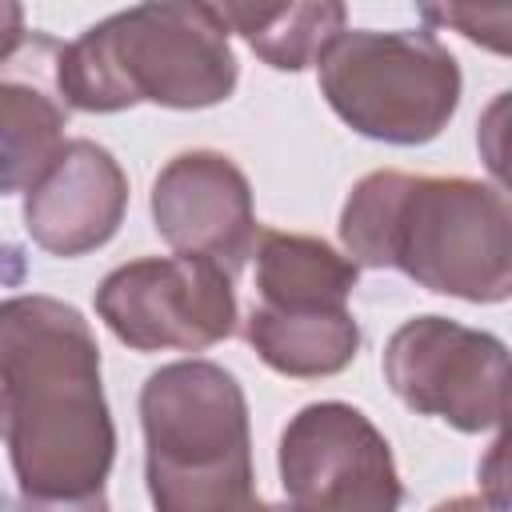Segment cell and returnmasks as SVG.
<instances>
[{
	"label": "cell",
	"mask_w": 512,
	"mask_h": 512,
	"mask_svg": "<svg viewBox=\"0 0 512 512\" xmlns=\"http://www.w3.org/2000/svg\"><path fill=\"white\" fill-rule=\"evenodd\" d=\"M0 440L20 496L104 492L116 428L100 388V348L88 320L64 300H0Z\"/></svg>",
	"instance_id": "1"
},
{
	"label": "cell",
	"mask_w": 512,
	"mask_h": 512,
	"mask_svg": "<svg viewBox=\"0 0 512 512\" xmlns=\"http://www.w3.org/2000/svg\"><path fill=\"white\" fill-rule=\"evenodd\" d=\"M340 240L356 268H396L440 296L500 304L512 292V212L496 184L368 172L344 200Z\"/></svg>",
	"instance_id": "2"
},
{
	"label": "cell",
	"mask_w": 512,
	"mask_h": 512,
	"mask_svg": "<svg viewBox=\"0 0 512 512\" xmlns=\"http://www.w3.org/2000/svg\"><path fill=\"white\" fill-rule=\"evenodd\" d=\"M240 76L216 4H136L60 44L56 88L68 108H212Z\"/></svg>",
	"instance_id": "3"
},
{
	"label": "cell",
	"mask_w": 512,
	"mask_h": 512,
	"mask_svg": "<svg viewBox=\"0 0 512 512\" xmlns=\"http://www.w3.org/2000/svg\"><path fill=\"white\" fill-rule=\"evenodd\" d=\"M144 480L156 512H252V432L240 380L212 360H176L140 388Z\"/></svg>",
	"instance_id": "4"
},
{
	"label": "cell",
	"mask_w": 512,
	"mask_h": 512,
	"mask_svg": "<svg viewBox=\"0 0 512 512\" xmlns=\"http://www.w3.org/2000/svg\"><path fill=\"white\" fill-rule=\"evenodd\" d=\"M328 108L380 144L436 140L460 104V64L436 32H340L316 60Z\"/></svg>",
	"instance_id": "5"
},
{
	"label": "cell",
	"mask_w": 512,
	"mask_h": 512,
	"mask_svg": "<svg viewBox=\"0 0 512 512\" xmlns=\"http://www.w3.org/2000/svg\"><path fill=\"white\" fill-rule=\"evenodd\" d=\"M388 388L420 416L456 432H492L508 416V348L448 316L404 320L384 348Z\"/></svg>",
	"instance_id": "6"
},
{
	"label": "cell",
	"mask_w": 512,
	"mask_h": 512,
	"mask_svg": "<svg viewBox=\"0 0 512 512\" xmlns=\"http://www.w3.org/2000/svg\"><path fill=\"white\" fill-rule=\"evenodd\" d=\"M108 332L136 352H204L236 332L232 276L204 256H144L96 288Z\"/></svg>",
	"instance_id": "7"
},
{
	"label": "cell",
	"mask_w": 512,
	"mask_h": 512,
	"mask_svg": "<svg viewBox=\"0 0 512 512\" xmlns=\"http://www.w3.org/2000/svg\"><path fill=\"white\" fill-rule=\"evenodd\" d=\"M280 484L300 512H400L404 484L380 428L344 400L304 404L280 432Z\"/></svg>",
	"instance_id": "8"
},
{
	"label": "cell",
	"mask_w": 512,
	"mask_h": 512,
	"mask_svg": "<svg viewBox=\"0 0 512 512\" xmlns=\"http://www.w3.org/2000/svg\"><path fill=\"white\" fill-rule=\"evenodd\" d=\"M156 232L180 256H204L236 276L256 248V208L248 176L208 148L172 156L152 184Z\"/></svg>",
	"instance_id": "9"
},
{
	"label": "cell",
	"mask_w": 512,
	"mask_h": 512,
	"mask_svg": "<svg viewBox=\"0 0 512 512\" xmlns=\"http://www.w3.org/2000/svg\"><path fill=\"white\" fill-rule=\"evenodd\" d=\"M128 212V176L96 140H68L24 192V228L52 256H84L108 244Z\"/></svg>",
	"instance_id": "10"
},
{
	"label": "cell",
	"mask_w": 512,
	"mask_h": 512,
	"mask_svg": "<svg viewBox=\"0 0 512 512\" xmlns=\"http://www.w3.org/2000/svg\"><path fill=\"white\" fill-rule=\"evenodd\" d=\"M56 56L60 44L32 32L0 64V196L28 192L68 144L72 108L56 88Z\"/></svg>",
	"instance_id": "11"
},
{
	"label": "cell",
	"mask_w": 512,
	"mask_h": 512,
	"mask_svg": "<svg viewBox=\"0 0 512 512\" xmlns=\"http://www.w3.org/2000/svg\"><path fill=\"white\" fill-rule=\"evenodd\" d=\"M256 288L264 308H348L360 268L328 240L304 232L260 228L256 232Z\"/></svg>",
	"instance_id": "12"
},
{
	"label": "cell",
	"mask_w": 512,
	"mask_h": 512,
	"mask_svg": "<svg viewBox=\"0 0 512 512\" xmlns=\"http://www.w3.org/2000/svg\"><path fill=\"white\" fill-rule=\"evenodd\" d=\"M244 340L280 376L316 380L344 372L360 352V324L348 308H264L256 304L244 320Z\"/></svg>",
	"instance_id": "13"
},
{
	"label": "cell",
	"mask_w": 512,
	"mask_h": 512,
	"mask_svg": "<svg viewBox=\"0 0 512 512\" xmlns=\"http://www.w3.org/2000/svg\"><path fill=\"white\" fill-rule=\"evenodd\" d=\"M228 32L244 36L248 48L276 72H300L344 32V4H216Z\"/></svg>",
	"instance_id": "14"
},
{
	"label": "cell",
	"mask_w": 512,
	"mask_h": 512,
	"mask_svg": "<svg viewBox=\"0 0 512 512\" xmlns=\"http://www.w3.org/2000/svg\"><path fill=\"white\" fill-rule=\"evenodd\" d=\"M420 16L428 24H444L464 32L468 40L492 48V52H508V24H512V8H468V4H428L420 8Z\"/></svg>",
	"instance_id": "15"
},
{
	"label": "cell",
	"mask_w": 512,
	"mask_h": 512,
	"mask_svg": "<svg viewBox=\"0 0 512 512\" xmlns=\"http://www.w3.org/2000/svg\"><path fill=\"white\" fill-rule=\"evenodd\" d=\"M16 512H108L104 492L92 496H76V500H36V496H20Z\"/></svg>",
	"instance_id": "16"
},
{
	"label": "cell",
	"mask_w": 512,
	"mask_h": 512,
	"mask_svg": "<svg viewBox=\"0 0 512 512\" xmlns=\"http://www.w3.org/2000/svg\"><path fill=\"white\" fill-rule=\"evenodd\" d=\"M480 480H484L480 496L496 508H508V500H504V436H496V444L488 452V468H480Z\"/></svg>",
	"instance_id": "17"
},
{
	"label": "cell",
	"mask_w": 512,
	"mask_h": 512,
	"mask_svg": "<svg viewBox=\"0 0 512 512\" xmlns=\"http://www.w3.org/2000/svg\"><path fill=\"white\" fill-rule=\"evenodd\" d=\"M24 8L20 4H8V0H0V64L24 44Z\"/></svg>",
	"instance_id": "18"
},
{
	"label": "cell",
	"mask_w": 512,
	"mask_h": 512,
	"mask_svg": "<svg viewBox=\"0 0 512 512\" xmlns=\"http://www.w3.org/2000/svg\"><path fill=\"white\" fill-rule=\"evenodd\" d=\"M432 512H508V508H496L484 496H452V500H440Z\"/></svg>",
	"instance_id": "19"
},
{
	"label": "cell",
	"mask_w": 512,
	"mask_h": 512,
	"mask_svg": "<svg viewBox=\"0 0 512 512\" xmlns=\"http://www.w3.org/2000/svg\"><path fill=\"white\" fill-rule=\"evenodd\" d=\"M252 512H300V508H292V504H256Z\"/></svg>",
	"instance_id": "20"
}]
</instances>
